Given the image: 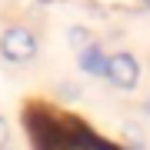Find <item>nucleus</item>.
<instances>
[{"label":"nucleus","instance_id":"1","mask_svg":"<svg viewBox=\"0 0 150 150\" xmlns=\"http://www.w3.org/2000/svg\"><path fill=\"white\" fill-rule=\"evenodd\" d=\"M0 50H4L7 60L23 64V60H30L33 54H37V40H33V33L27 27H10L4 33V40H0Z\"/></svg>","mask_w":150,"mask_h":150},{"label":"nucleus","instance_id":"2","mask_svg":"<svg viewBox=\"0 0 150 150\" xmlns=\"http://www.w3.org/2000/svg\"><path fill=\"white\" fill-rule=\"evenodd\" d=\"M107 77L117 87H123V90H130V87L137 83V77H140V67H137V60L130 57V54H113L107 60Z\"/></svg>","mask_w":150,"mask_h":150},{"label":"nucleus","instance_id":"3","mask_svg":"<svg viewBox=\"0 0 150 150\" xmlns=\"http://www.w3.org/2000/svg\"><path fill=\"white\" fill-rule=\"evenodd\" d=\"M107 60L110 57H103V50L100 47H87V50H80V67L87 70V74H93V77H107Z\"/></svg>","mask_w":150,"mask_h":150},{"label":"nucleus","instance_id":"4","mask_svg":"<svg viewBox=\"0 0 150 150\" xmlns=\"http://www.w3.org/2000/svg\"><path fill=\"white\" fill-rule=\"evenodd\" d=\"M67 37H70V43H74V47H80V50H87V47H90V33H87L83 27H70V33H67Z\"/></svg>","mask_w":150,"mask_h":150},{"label":"nucleus","instance_id":"5","mask_svg":"<svg viewBox=\"0 0 150 150\" xmlns=\"http://www.w3.org/2000/svg\"><path fill=\"white\" fill-rule=\"evenodd\" d=\"M7 137H10V127H7V120L0 117V150L7 147Z\"/></svg>","mask_w":150,"mask_h":150},{"label":"nucleus","instance_id":"6","mask_svg":"<svg viewBox=\"0 0 150 150\" xmlns=\"http://www.w3.org/2000/svg\"><path fill=\"white\" fill-rule=\"evenodd\" d=\"M144 4H147V7H150V0H144Z\"/></svg>","mask_w":150,"mask_h":150},{"label":"nucleus","instance_id":"7","mask_svg":"<svg viewBox=\"0 0 150 150\" xmlns=\"http://www.w3.org/2000/svg\"><path fill=\"white\" fill-rule=\"evenodd\" d=\"M147 113H150V103H147Z\"/></svg>","mask_w":150,"mask_h":150}]
</instances>
